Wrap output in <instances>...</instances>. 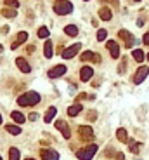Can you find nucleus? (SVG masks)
Returning a JSON list of instances; mask_svg holds the SVG:
<instances>
[{
  "instance_id": "obj_1",
  "label": "nucleus",
  "mask_w": 149,
  "mask_h": 160,
  "mask_svg": "<svg viewBox=\"0 0 149 160\" xmlns=\"http://www.w3.org/2000/svg\"><path fill=\"white\" fill-rule=\"evenodd\" d=\"M37 103H40V94L33 92V91H30V92L17 97V105L19 106H35Z\"/></svg>"
},
{
  "instance_id": "obj_2",
  "label": "nucleus",
  "mask_w": 149,
  "mask_h": 160,
  "mask_svg": "<svg viewBox=\"0 0 149 160\" xmlns=\"http://www.w3.org/2000/svg\"><path fill=\"white\" fill-rule=\"evenodd\" d=\"M54 11L57 12V14H61V16H64V14H69V12L73 11V6H71V2H68V0H56L54 2Z\"/></svg>"
},
{
  "instance_id": "obj_3",
  "label": "nucleus",
  "mask_w": 149,
  "mask_h": 160,
  "mask_svg": "<svg viewBox=\"0 0 149 160\" xmlns=\"http://www.w3.org/2000/svg\"><path fill=\"white\" fill-rule=\"evenodd\" d=\"M97 153V144H90V146H87V148H82L76 157L80 160H92V157Z\"/></svg>"
},
{
  "instance_id": "obj_4",
  "label": "nucleus",
  "mask_w": 149,
  "mask_h": 160,
  "mask_svg": "<svg viewBox=\"0 0 149 160\" xmlns=\"http://www.w3.org/2000/svg\"><path fill=\"white\" fill-rule=\"evenodd\" d=\"M78 132H80V138L83 139V141H92V139H94V131H92V127H89V125H80V127H78Z\"/></svg>"
},
{
  "instance_id": "obj_5",
  "label": "nucleus",
  "mask_w": 149,
  "mask_h": 160,
  "mask_svg": "<svg viewBox=\"0 0 149 160\" xmlns=\"http://www.w3.org/2000/svg\"><path fill=\"white\" fill-rule=\"evenodd\" d=\"M80 49H82V44H73V45H69L68 49H64L61 54H63L64 59H71L73 56H76V52H78Z\"/></svg>"
},
{
  "instance_id": "obj_6",
  "label": "nucleus",
  "mask_w": 149,
  "mask_h": 160,
  "mask_svg": "<svg viewBox=\"0 0 149 160\" xmlns=\"http://www.w3.org/2000/svg\"><path fill=\"white\" fill-rule=\"evenodd\" d=\"M147 73H149V68H147V66H140V68L137 70L135 77H133V84H142L144 78L147 77Z\"/></svg>"
},
{
  "instance_id": "obj_7",
  "label": "nucleus",
  "mask_w": 149,
  "mask_h": 160,
  "mask_svg": "<svg viewBox=\"0 0 149 160\" xmlns=\"http://www.w3.org/2000/svg\"><path fill=\"white\" fill-rule=\"evenodd\" d=\"M66 66H64V64H57V66H54L52 70H50V71H49V77H50V78H59V77H63L64 73H66Z\"/></svg>"
},
{
  "instance_id": "obj_8",
  "label": "nucleus",
  "mask_w": 149,
  "mask_h": 160,
  "mask_svg": "<svg viewBox=\"0 0 149 160\" xmlns=\"http://www.w3.org/2000/svg\"><path fill=\"white\" fill-rule=\"evenodd\" d=\"M26 40H28V33H26V32L17 33L16 40H14V42L11 44V49H12V51H14V49H17L19 45H21V44H24V42H26Z\"/></svg>"
},
{
  "instance_id": "obj_9",
  "label": "nucleus",
  "mask_w": 149,
  "mask_h": 160,
  "mask_svg": "<svg viewBox=\"0 0 149 160\" xmlns=\"http://www.w3.org/2000/svg\"><path fill=\"white\" fill-rule=\"evenodd\" d=\"M40 157H42V160H59V153L54 150H42Z\"/></svg>"
},
{
  "instance_id": "obj_10",
  "label": "nucleus",
  "mask_w": 149,
  "mask_h": 160,
  "mask_svg": "<svg viewBox=\"0 0 149 160\" xmlns=\"http://www.w3.org/2000/svg\"><path fill=\"white\" fill-rule=\"evenodd\" d=\"M16 64H17V68L21 70L23 73H30V71H31V66H30V63H28L24 58H17Z\"/></svg>"
},
{
  "instance_id": "obj_11",
  "label": "nucleus",
  "mask_w": 149,
  "mask_h": 160,
  "mask_svg": "<svg viewBox=\"0 0 149 160\" xmlns=\"http://www.w3.org/2000/svg\"><path fill=\"white\" fill-rule=\"evenodd\" d=\"M56 129H59V131L63 132L64 138H69V136H71V131H69L68 124L64 122V120H57V122H56Z\"/></svg>"
},
{
  "instance_id": "obj_12",
  "label": "nucleus",
  "mask_w": 149,
  "mask_h": 160,
  "mask_svg": "<svg viewBox=\"0 0 149 160\" xmlns=\"http://www.w3.org/2000/svg\"><path fill=\"white\" fill-rule=\"evenodd\" d=\"M120 37L123 38V40H125V45H127L128 49L132 47L133 44H135V38L132 37V35H130V33L127 32V30H122V32H120Z\"/></svg>"
},
{
  "instance_id": "obj_13",
  "label": "nucleus",
  "mask_w": 149,
  "mask_h": 160,
  "mask_svg": "<svg viewBox=\"0 0 149 160\" xmlns=\"http://www.w3.org/2000/svg\"><path fill=\"white\" fill-rule=\"evenodd\" d=\"M92 75H94V70L90 68V66H83L80 71V78L82 82H89V80L92 78Z\"/></svg>"
},
{
  "instance_id": "obj_14",
  "label": "nucleus",
  "mask_w": 149,
  "mask_h": 160,
  "mask_svg": "<svg viewBox=\"0 0 149 160\" xmlns=\"http://www.w3.org/2000/svg\"><path fill=\"white\" fill-rule=\"evenodd\" d=\"M82 61H94V63H101V56H99V54L90 52V51H87V52L82 54Z\"/></svg>"
},
{
  "instance_id": "obj_15",
  "label": "nucleus",
  "mask_w": 149,
  "mask_h": 160,
  "mask_svg": "<svg viewBox=\"0 0 149 160\" xmlns=\"http://www.w3.org/2000/svg\"><path fill=\"white\" fill-rule=\"evenodd\" d=\"M106 47L109 49V51H111V56H113L114 59L120 58V47H118V44L114 42V40H109V42L106 44Z\"/></svg>"
},
{
  "instance_id": "obj_16",
  "label": "nucleus",
  "mask_w": 149,
  "mask_h": 160,
  "mask_svg": "<svg viewBox=\"0 0 149 160\" xmlns=\"http://www.w3.org/2000/svg\"><path fill=\"white\" fill-rule=\"evenodd\" d=\"M99 17H101L102 21H109L113 17V14H111V11L107 9V7H102V9H99Z\"/></svg>"
},
{
  "instance_id": "obj_17",
  "label": "nucleus",
  "mask_w": 149,
  "mask_h": 160,
  "mask_svg": "<svg viewBox=\"0 0 149 160\" xmlns=\"http://www.w3.org/2000/svg\"><path fill=\"white\" fill-rule=\"evenodd\" d=\"M56 113H57V108H56V106H50L47 110V113H45V118H43V120H45L47 124H50V122H52V118L56 117Z\"/></svg>"
},
{
  "instance_id": "obj_18",
  "label": "nucleus",
  "mask_w": 149,
  "mask_h": 160,
  "mask_svg": "<svg viewBox=\"0 0 149 160\" xmlns=\"http://www.w3.org/2000/svg\"><path fill=\"white\" fill-rule=\"evenodd\" d=\"M80 112H82V105H80V103H76V105H73V106L68 108V115H69V117H76Z\"/></svg>"
},
{
  "instance_id": "obj_19",
  "label": "nucleus",
  "mask_w": 149,
  "mask_h": 160,
  "mask_svg": "<svg viewBox=\"0 0 149 160\" xmlns=\"http://www.w3.org/2000/svg\"><path fill=\"white\" fill-rule=\"evenodd\" d=\"M11 118L14 120V122H17V124L26 122V117H24V115H23L21 112H12V113H11Z\"/></svg>"
},
{
  "instance_id": "obj_20",
  "label": "nucleus",
  "mask_w": 149,
  "mask_h": 160,
  "mask_svg": "<svg viewBox=\"0 0 149 160\" xmlns=\"http://www.w3.org/2000/svg\"><path fill=\"white\" fill-rule=\"evenodd\" d=\"M64 33H66L68 37H76V35H78V28L74 26V25H68V26L64 28Z\"/></svg>"
},
{
  "instance_id": "obj_21",
  "label": "nucleus",
  "mask_w": 149,
  "mask_h": 160,
  "mask_svg": "<svg viewBox=\"0 0 149 160\" xmlns=\"http://www.w3.org/2000/svg\"><path fill=\"white\" fill-rule=\"evenodd\" d=\"M43 54H45V58H52V42L50 40H45V45H43Z\"/></svg>"
},
{
  "instance_id": "obj_22",
  "label": "nucleus",
  "mask_w": 149,
  "mask_h": 160,
  "mask_svg": "<svg viewBox=\"0 0 149 160\" xmlns=\"http://www.w3.org/2000/svg\"><path fill=\"white\" fill-rule=\"evenodd\" d=\"M116 138H118V141H122V143H127V141H128L127 131H125V129H118V131H116Z\"/></svg>"
},
{
  "instance_id": "obj_23",
  "label": "nucleus",
  "mask_w": 149,
  "mask_h": 160,
  "mask_svg": "<svg viewBox=\"0 0 149 160\" xmlns=\"http://www.w3.org/2000/svg\"><path fill=\"white\" fill-rule=\"evenodd\" d=\"M132 56H133V59H135L137 63H142V61H144V52L140 51V49H135V51H132Z\"/></svg>"
},
{
  "instance_id": "obj_24",
  "label": "nucleus",
  "mask_w": 149,
  "mask_h": 160,
  "mask_svg": "<svg viewBox=\"0 0 149 160\" xmlns=\"http://www.w3.org/2000/svg\"><path fill=\"white\" fill-rule=\"evenodd\" d=\"M16 9H2V16L4 17H9V19H12V17H16Z\"/></svg>"
},
{
  "instance_id": "obj_25",
  "label": "nucleus",
  "mask_w": 149,
  "mask_h": 160,
  "mask_svg": "<svg viewBox=\"0 0 149 160\" xmlns=\"http://www.w3.org/2000/svg\"><path fill=\"white\" fill-rule=\"evenodd\" d=\"M5 131H7V132H11V134H14V136H17V134H21V129L17 127V125H12V124L5 125Z\"/></svg>"
},
{
  "instance_id": "obj_26",
  "label": "nucleus",
  "mask_w": 149,
  "mask_h": 160,
  "mask_svg": "<svg viewBox=\"0 0 149 160\" xmlns=\"http://www.w3.org/2000/svg\"><path fill=\"white\" fill-rule=\"evenodd\" d=\"M9 160H19V151H17V148L9 150Z\"/></svg>"
},
{
  "instance_id": "obj_27",
  "label": "nucleus",
  "mask_w": 149,
  "mask_h": 160,
  "mask_svg": "<svg viewBox=\"0 0 149 160\" xmlns=\"http://www.w3.org/2000/svg\"><path fill=\"white\" fill-rule=\"evenodd\" d=\"M128 144H130V151H132V153H139V148H140V144L135 143L133 139H130V141H128Z\"/></svg>"
},
{
  "instance_id": "obj_28",
  "label": "nucleus",
  "mask_w": 149,
  "mask_h": 160,
  "mask_svg": "<svg viewBox=\"0 0 149 160\" xmlns=\"http://www.w3.org/2000/svg\"><path fill=\"white\" fill-rule=\"evenodd\" d=\"M38 37H40V38H47L49 37V28H45V26H40V28H38Z\"/></svg>"
},
{
  "instance_id": "obj_29",
  "label": "nucleus",
  "mask_w": 149,
  "mask_h": 160,
  "mask_svg": "<svg viewBox=\"0 0 149 160\" xmlns=\"http://www.w3.org/2000/svg\"><path fill=\"white\" fill-rule=\"evenodd\" d=\"M106 37H107V32H106V30H99V32H97V40H99V42L106 40Z\"/></svg>"
},
{
  "instance_id": "obj_30",
  "label": "nucleus",
  "mask_w": 149,
  "mask_h": 160,
  "mask_svg": "<svg viewBox=\"0 0 149 160\" xmlns=\"http://www.w3.org/2000/svg\"><path fill=\"white\" fill-rule=\"evenodd\" d=\"M5 6H7V7H14V9H17V7H19V2H17V0H5Z\"/></svg>"
},
{
  "instance_id": "obj_31",
  "label": "nucleus",
  "mask_w": 149,
  "mask_h": 160,
  "mask_svg": "<svg viewBox=\"0 0 149 160\" xmlns=\"http://www.w3.org/2000/svg\"><path fill=\"white\" fill-rule=\"evenodd\" d=\"M87 118H89V120H96V118H97V113H96V112H89Z\"/></svg>"
},
{
  "instance_id": "obj_32",
  "label": "nucleus",
  "mask_w": 149,
  "mask_h": 160,
  "mask_svg": "<svg viewBox=\"0 0 149 160\" xmlns=\"http://www.w3.org/2000/svg\"><path fill=\"white\" fill-rule=\"evenodd\" d=\"M142 40H144V44H146V45L149 47V33H146V35H144V38H142Z\"/></svg>"
},
{
  "instance_id": "obj_33",
  "label": "nucleus",
  "mask_w": 149,
  "mask_h": 160,
  "mask_svg": "<svg viewBox=\"0 0 149 160\" xmlns=\"http://www.w3.org/2000/svg\"><path fill=\"white\" fill-rule=\"evenodd\" d=\"M37 118H38L37 113H30V120H37Z\"/></svg>"
},
{
  "instance_id": "obj_34",
  "label": "nucleus",
  "mask_w": 149,
  "mask_h": 160,
  "mask_svg": "<svg viewBox=\"0 0 149 160\" xmlns=\"http://www.w3.org/2000/svg\"><path fill=\"white\" fill-rule=\"evenodd\" d=\"M114 160H125V157H123V153H116V158Z\"/></svg>"
},
{
  "instance_id": "obj_35",
  "label": "nucleus",
  "mask_w": 149,
  "mask_h": 160,
  "mask_svg": "<svg viewBox=\"0 0 149 160\" xmlns=\"http://www.w3.org/2000/svg\"><path fill=\"white\" fill-rule=\"evenodd\" d=\"M85 94H80V96H78V97H76V101H82V99H85Z\"/></svg>"
},
{
  "instance_id": "obj_36",
  "label": "nucleus",
  "mask_w": 149,
  "mask_h": 160,
  "mask_svg": "<svg viewBox=\"0 0 149 160\" xmlns=\"http://www.w3.org/2000/svg\"><path fill=\"white\" fill-rule=\"evenodd\" d=\"M2 51H4V47H2V45H0V52H2Z\"/></svg>"
},
{
  "instance_id": "obj_37",
  "label": "nucleus",
  "mask_w": 149,
  "mask_h": 160,
  "mask_svg": "<svg viewBox=\"0 0 149 160\" xmlns=\"http://www.w3.org/2000/svg\"><path fill=\"white\" fill-rule=\"evenodd\" d=\"M26 160H35V158H26Z\"/></svg>"
},
{
  "instance_id": "obj_38",
  "label": "nucleus",
  "mask_w": 149,
  "mask_h": 160,
  "mask_svg": "<svg viewBox=\"0 0 149 160\" xmlns=\"http://www.w3.org/2000/svg\"><path fill=\"white\" fill-rule=\"evenodd\" d=\"M0 122H2V115H0Z\"/></svg>"
},
{
  "instance_id": "obj_39",
  "label": "nucleus",
  "mask_w": 149,
  "mask_h": 160,
  "mask_svg": "<svg viewBox=\"0 0 149 160\" xmlns=\"http://www.w3.org/2000/svg\"><path fill=\"white\" fill-rule=\"evenodd\" d=\"M133 2H140V0H133Z\"/></svg>"
},
{
  "instance_id": "obj_40",
  "label": "nucleus",
  "mask_w": 149,
  "mask_h": 160,
  "mask_svg": "<svg viewBox=\"0 0 149 160\" xmlns=\"http://www.w3.org/2000/svg\"><path fill=\"white\" fill-rule=\"evenodd\" d=\"M85 2H89V0H85Z\"/></svg>"
},
{
  "instance_id": "obj_41",
  "label": "nucleus",
  "mask_w": 149,
  "mask_h": 160,
  "mask_svg": "<svg viewBox=\"0 0 149 160\" xmlns=\"http://www.w3.org/2000/svg\"><path fill=\"white\" fill-rule=\"evenodd\" d=\"M0 160H2V157H0Z\"/></svg>"
},
{
  "instance_id": "obj_42",
  "label": "nucleus",
  "mask_w": 149,
  "mask_h": 160,
  "mask_svg": "<svg viewBox=\"0 0 149 160\" xmlns=\"http://www.w3.org/2000/svg\"><path fill=\"white\" fill-rule=\"evenodd\" d=\"M147 59H149V56H147Z\"/></svg>"
}]
</instances>
